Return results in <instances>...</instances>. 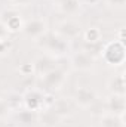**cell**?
Returning a JSON list of instances; mask_svg holds the SVG:
<instances>
[{
    "label": "cell",
    "instance_id": "obj_7",
    "mask_svg": "<svg viewBox=\"0 0 126 127\" xmlns=\"http://www.w3.org/2000/svg\"><path fill=\"white\" fill-rule=\"evenodd\" d=\"M122 115H116V114H107L104 115V118L101 120V127H123L122 123Z\"/></svg>",
    "mask_w": 126,
    "mask_h": 127
},
{
    "label": "cell",
    "instance_id": "obj_4",
    "mask_svg": "<svg viewBox=\"0 0 126 127\" xmlns=\"http://www.w3.org/2000/svg\"><path fill=\"white\" fill-rule=\"evenodd\" d=\"M71 64H73V66H76L79 69H89L94 65V58L88 52H79L73 56Z\"/></svg>",
    "mask_w": 126,
    "mask_h": 127
},
{
    "label": "cell",
    "instance_id": "obj_2",
    "mask_svg": "<svg viewBox=\"0 0 126 127\" xmlns=\"http://www.w3.org/2000/svg\"><path fill=\"white\" fill-rule=\"evenodd\" d=\"M58 35L64 40H73L80 34V25L74 21H64L58 25Z\"/></svg>",
    "mask_w": 126,
    "mask_h": 127
},
{
    "label": "cell",
    "instance_id": "obj_1",
    "mask_svg": "<svg viewBox=\"0 0 126 127\" xmlns=\"http://www.w3.org/2000/svg\"><path fill=\"white\" fill-rule=\"evenodd\" d=\"M22 30H24L27 37L34 38V40H39L46 32V22L43 19H40V18H34V19H30V21H27L24 24Z\"/></svg>",
    "mask_w": 126,
    "mask_h": 127
},
{
    "label": "cell",
    "instance_id": "obj_8",
    "mask_svg": "<svg viewBox=\"0 0 126 127\" xmlns=\"http://www.w3.org/2000/svg\"><path fill=\"white\" fill-rule=\"evenodd\" d=\"M108 3H110V6H113V7H123L125 0H108Z\"/></svg>",
    "mask_w": 126,
    "mask_h": 127
},
{
    "label": "cell",
    "instance_id": "obj_3",
    "mask_svg": "<svg viewBox=\"0 0 126 127\" xmlns=\"http://www.w3.org/2000/svg\"><path fill=\"white\" fill-rule=\"evenodd\" d=\"M65 49H67V40H64L63 37L52 35L51 40H48V44H46L48 52H51L54 55H63V53H65Z\"/></svg>",
    "mask_w": 126,
    "mask_h": 127
},
{
    "label": "cell",
    "instance_id": "obj_6",
    "mask_svg": "<svg viewBox=\"0 0 126 127\" xmlns=\"http://www.w3.org/2000/svg\"><path fill=\"white\" fill-rule=\"evenodd\" d=\"M94 99H95V93L91 89H86V87L79 89L77 93H76V100H77L80 105H83V106L91 105V103L94 102Z\"/></svg>",
    "mask_w": 126,
    "mask_h": 127
},
{
    "label": "cell",
    "instance_id": "obj_9",
    "mask_svg": "<svg viewBox=\"0 0 126 127\" xmlns=\"http://www.w3.org/2000/svg\"><path fill=\"white\" fill-rule=\"evenodd\" d=\"M79 3H95L96 0H77Z\"/></svg>",
    "mask_w": 126,
    "mask_h": 127
},
{
    "label": "cell",
    "instance_id": "obj_5",
    "mask_svg": "<svg viewBox=\"0 0 126 127\" xmlns=\"http://www.w3.org/2000/svg\"><path fill=\"white\" fill-rule=\"evenodd\" d=\"M108 108H110V114H116V115H122L123 109H125V100L122 95H113L108 99Z\"/></svg>",
    "mask_w": 126,
    "mask_h": 127
}]
</instances>
